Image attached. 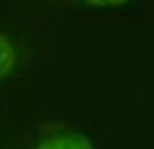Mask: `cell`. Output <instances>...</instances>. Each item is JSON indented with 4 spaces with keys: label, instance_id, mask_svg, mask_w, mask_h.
Wrapping results in <instances>:
<instances>
[{
    "label": "cell",
    "instance_id": "obj_1",
    "mask_svg": "<svg viewBox=\"0 0 154 149\" xmlns=\"http://www.w3.org/2000/svg\"><path fill=\"white\" fill-rule=\"evenodd\" d=\"M35 149H95L90 138H86L79 132H64V134H55V136H46L44 140H40V145Z\"/></svg>",
    "mask_w": 154,
    "mask_h": 149
},
{
    "label": "cell",
    "instance_id": "obj_2",
    "mask_svg": "<svg viewBox=\"0 0 154 149\" xmlns=\"http://www.w3.org/2000/svg\"><path fill=\"white\" fill-rule=\"evenodd\" d=\"M18 66V53L13 48L11 40L0 33V81L7 79Z\"/></svg>",
    "mask_w": 154,
    "mask_h": 149
},
{
    "label": "cell",
    "instance_id": "obj_3",
    "mask_svg": "<svg viewBox=\"0 0 154 149\" xmlns=\"http://www.w3.org/2000/svg\"><path fill=\"white\" fill-rule=\"evenodd\" d=\"M90 7H97V9H117V7L128 4L130 0H84Z\"/></svg>",
    "mask_w": 154,
    "mask_h": 149
}]
</instances>
